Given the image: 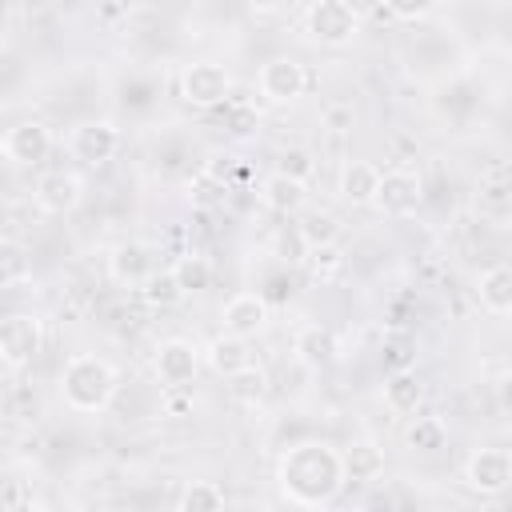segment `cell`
I'll use <instances>...</instances> for the list:
<instances>
[{"label": "cell", "mask_w": 512, "mask_h": 512, "mask_svg": "<svg viewBox=\"0 0 512 512\" xmlns=\"http://www.w3.org/2000/svg\"><path fill=\"white\" fill-rule=\"evenodd\" d=\"M340 268H344V256H340V248H336V244L308 248V272H312L316 280H332Z\"/></svg>", "instance_id": "obj_30"}, {"label": "cell", "mask_w": 512, "mask_h": 512, "mask_svg": "<svg viewBox=\"0 0 512 512\" xmlns=\"http://www.w3.org/2000/svg\"><path fill=\"white\" fill-rule=\"evenodd\" d=\"M8 160V152H4V132H0V164Z\"/></svg>", "instance_id": "obj_35"}, {"label": "cell", "mask_w": 512, "mask_h": 512, "mask_svg": "<svg viewBox=\"0 0 512 512\" xmlns=\"http://www.w3.org/2000/svg\"><path fill=\"white\" fill-rule=\"evenodd\" d=\"M168 272L176 276V284H180L184 296L204 292V288L212 284V264H208V256H200V252H184V256H176V264H172Z\"/></svg>", "instance_id": "obj_26"}, {"label": "cell", "mask_w": 512, "mask_h": 512, "mask_svg": "<svg viewBox=\"0 0 512 512\" xmlns=\"http://www.w3.org/2000/svg\"><path fill=\"white\" fill-rule=\"evenodd\" d=\"M364 512H396V500H392L388 492H372V496L364 500Z\"/></svg>", "instance_id": "obj_33"}, {"label": "cell", "mask_w": 512, "mask_h": 512, "mask_svg": "<svg viewBox=\"0 0 512 512\" xmlns=\"http://www.w3.org/2000/svg\"><path fill=\"white\" fill-rule=\"evenodd\" d=\"M220 320H224V332L228 336L248 340L256 332H264V324H268V300L260 292H236V296L224 300Z\"/></svg>", "instance_id": "obj_14"}, {"label": "cell", "mask_w": 512, "mask_h": 512, "mask_svg": "<svg viewBox=\"0 0 512 512\" xmlns=\"http://www.w3.org/2000/svg\"><path fill=\"white\" fill-rule=\"evenodd\" d=\"M424 404V380L412 368H392L384 380V408L396 416H412Z\"/></svg>", "instance_id": "obj_19"}, {"label": "cell", "mask_w": 512, "mask_h": 512, "mask_svg": "<svg viewBox=\"0 0 512 512\" xmlns=\"http://www.w3.org/2000/svg\"><path fill=\"white\" fill-rule=\"evenodd\" d=\"M4 152H8L12 164H24V168L40 164V160L52 152V132H48V124H44V120H20V124H12V128L4 132Z\"/></svg>", "instance_id": "obj_13"}, {"label": "cell", "mask_w": 512, "mask_h": 512, "mask_svg": "<svg viewBox=\"0 0 512 512\" xmlns=\"http://www.w3.org/2000/svg\"><path fill=\"white\" fill-rule=\"evenodd\" d=\"M156 272H160L156 268V248L144 244V240H124L108 252V276L120 288H144Z\"/></svg>", "instance_id": "obj_10"}, {"label": "cell", "mask_w": 512, "mask_h": 512, "mask_svg": "<svg viewBox=\"0 0 512 512\" xmlns=\"http://www.w3.org/2000/svg\"><path fill=\"white\" fill-rule=\"evenodd\" d=\"M44 348V320L36 312H8L0 316V368L24 372Z\"/></svg>", "instance_id": "obj_4"}, {"label": "cell", "mask_w": 512, "mask_h": 512, "mask_svg": "<svg viewBox=\"0 0 512 512\" xmlns=\"http://www.w3.org/2000/svg\"><path fill=\"white\" fill-rule=\"evenodd\" d=\"M4 512H48L40 500H16V504H8Z\"/></svg>", "instance_id": "obj_34"}, {"label": "cell", "mask_w": 512, "mask_h": 512, "mask_svg": "<svg viewBox=\"0 0 512 512\" xmlns=\"http://www.w3.org/2000/svg\"><path fill=\"white\" fill-rule=\"evenodd\" d=\"M344 480H380L384 476V448L372 440H356L340 452Z\"/></svg>", "instance_id": "obj_22"}, {"label": "cell", "mask_w": 512, "mask_h": 512, "mask_svg": "<svg viewBox=\"0 0 512 512\" xmlns=\"http://www.w3.org/2000/svg\"><path fill=\"white\" fill-rule=\"evenodd\" d=\"M140 296H144L152 308H176V304L184 300V292H180V284H176V276H172L168 268H160V272L140 288Z\"/></svg>", "instance_id": "obj_28"}, {"label": "cell", "mask_w": 512, "mask_h": 512, "mask_svg": "<svg viewBox=\"0 0 512 512\" xmlns=\"http://www.w3.org/2000/svg\"><path fill=\"white\" fill-rule=\"evenodd\" d=\"M420 204H424V180H420V172H412V168H388V172H380L376 192H372V208L380 216L404 220V216H416Z\"/></svg>", "instance_id": "obj_6"}, {"label": "cell", "mask_w": 512, "mask_h": 512, "mask_svg": "<svg viewBox=\"0 0 512 512\" xmlns=\"http://www.w3.org/2000/svg\"><path fill=\"white\" fill-rule=\"evenodd\" d=\"M400 440H404V448H412V452H440V448L448 444V424H444L440 416H412V420L404 424Z\"/></svg>", "instance_id": "obj_23"}, {"label": "cell", "mask_w": 512, "mask_h": 512, "mask_svg": "<svg viewBox=\"0 0 512 512\" xmlns=\"http://www.w3.org/2000/svg\"><path fill=\"white\" fill-rule=\"evenodd\" d=\"M32 280V256L20 240L0 236V288H16Z\"/></svg>", "instance_id": "obj_24"}, {"label": "cell", "mask_w": 512, "mask_h": 512, "mask_svg": "<svg viewBox=\"0 0 512 512\" xmlns=\"http://www.w3.org/2000/svg\"><path fill=\"white\" fill-rule=\"evenodd\" d=\"M200 348L192 344V340H184V336H168V340H160L156 344V352H152V372H156V380L164 384V388H188L192 380H196V372H200Z\"/></svg>", "instance_id": "obj_7"}, {"label": "cell", "mask_w": 512, "mask_h": 512, "mask_svg": "<svg viewBox=\"0 0 512 512\" xmlns=\"http://www.w3.org/2000/svg\"><path fill=\"white\" fill-rule=\"evenodd\" d=\"M260 200H264V208L288 216V212H300V208H304L308 184H304V180H292V176H284V172H268V176L260 180Z\"/></svg>", "instance_id": "obj_20"}, {"label": "cell", "mask_w": 512, "mask_h": 512, "mask_svg": "<svg viewBox=\"0 0 512 512\" xmlns=\"http://www.w3.org/2000/svg\"><path fill=\"white\" fill-rule=\"evenodd\" d=\"M228 392H232L240 404H256V400H264V392H268V376H264V368H260V364H248L244 372H236V376L228 380Z\"/></svg>", "instance_id": "obj_29"}, {"label": "cell", "mask_w": 512, "mask_h": 512, "mask_svg": "<svg viewBox=\"0 0 512 512\" xmlns=\"http://www.w3.org/2000/svg\"><path fill=\"white\" fill-rule=\"evenodd\" d=\"M292 352L304 368H328L336 356H340V344L332 336V328L324 324H300L296 336H292Z\"/></svg>", "instance_id": "obj_15"}, {"label": "cell", "mask_w": 512, "mask_h": 512, "mask_svg": "<svg viewBox=\"0 0 512 512\" xmlns=\"http://www.w3.org/2000/svg\"><path fill=\"white\" fill-rule=\"evenodd\" d=\"M376 180H380V168H376V164H368V160H348V164L340 168L336 192H340V200H348L352 208H364V204H372Z\"/></svg>", "instance_id": "obj_21"}, {"label": "cell", "mask_w": 512, "mask_h": 512, "mask_svg": "<svg viewBox=\"0 0 512 512\" xmlns=\"http://www.w3.org/2000/svg\"><path fill=\"white\" fill-rule=\"evenodd\" d=\"M120 392V372L96 356V352H76L64 360L60 368V400L64 408L80 412V416H96L104 412Z\"/></svg>", "instance_id": "obj_2"}, {"label": "cell", "mask_w": 512, "mask_h": 512, "mask_svg": "<svg viewBox=\"0 0 512 512\" xmlns=\"http://www.w3.org/2000/svg\"><path fill=\"white\" fill-rule=\"evenodd\" d=\"M276 484L280 496L296 508H324L344 488V464L340 448L328 440H300L280 452L276 460Z\"/></svg>", "instance_id": "obj_1"}, {"label": "cell", "mask_w": 512, "mask_h": 512, "mask_svg": "<svg viewBox=\"0 0 512 512\" xmlns=\"http://www.w3.org/2000/svg\"><path fill=\"white\" fill-rule=\"evenodd\" d=\"M68 152L80 164H108L120 152V128L112 120H80L68 136Z\"/></svg>", "instance_id": "obj_12"}, {"label": "cell", "mask_w": 512, "mask_h": 512, "mask_svg": "<svg viewBox=\"0 0 512 512\" xmlns=\"http://www.w3.org/2000/svg\"><path fill=\"white\" fill-rule=\"evenodd\" d=\"M200 356H204V364H208L216 376H224V380H232L236 372H244V368L252 364V348H248V340L228 336V332L212 336V340L200 348Z\"/></svg>", "instance_id": "obj_16"}, {"label": "cell", "mask_w": 512, "mask_h": 512, "mask_svg": "<svg viewBox=\"0 0 512 512\" xmlns=\"http://www.w3.org/2000/svg\"><path fill=\"white\" fill-rule=\"evenodd\" d=\"M176 512H224V488L216 480H192L180 492V508Z\"/></svg>", "instance_id": "obj_27"}, {"label": "cell", "mask_w": 512, "mask_h": 512, "mask_svg": "<svg viewBox=\"0 0 512 512\" xmlns=\"http://www.w3.org/2000/svg\"><path fill=\"white\" fill-rule=\"evenodd\" d=\"M32 200H36L40 212H48V216H64V212H72V208L84 200V180H80L72 168H48V172L36 176V184H32Z\"/></svg>", "instance_id": "obj_9"}, {"label": "cell", "mask_w": 512, "mask_h": 512, "mask_svg": "<svg viewBox=\"0 0 512 512\" xmlns=\"http://www.w3.org/2000/svg\"><path fill=\"white\" fill-rule=\"evenodd\" d=\"M312 156L304 152V148H284L280 152V168L276 172H284V176H292V180H304L308 184V176H312Z\"/></svg>", "instance_id": "obj_31"}, {"label": "cell", "mask_w": 512, "mask_h": 512, "mask_svg": "<svg viewBox=\"0 0 512 512\" xmlns=\"http://www.w3.org/2000/svg\"><path fill=\"white\" fill-rule=\"evenodd\" d=\"M304 32L312 44L348 48L360 36V8H352L348 0H312L304 8Z\"/></svg>", "instance_id": "obj_3"}, {"label": "cell", "mask_w": 512, "mask_h": 512, "mask_svg": "<svg viewBox=\"0 0 512 512\" xmlns=\"http://www.w3.org/2000/svg\"><path fill=\"white\" fill-rule=\"evenodd\" d=\"M256 88L268 104H292L304 96L308 88V72L296 56H268L260 64V76H256Z\"/></svg>", "instance_id": "obj_8"}, {"label": "cell", "mask_w": 512, "mask_h": 512, "mask_svg": "<svg viewBox=\"0 0 512 512\" xmlns=\"http://www.w3.org/2000/svg\"><path fill=\"white\" fill-rule=\"evenodd\" d=\"M296 236H300V244H304V248L336 244V240H340V220H336L332 212H324V208L304 212V216H300V224H296Z\"/></svg>", "instance_id": "obj_25"}, {"label": "cell", "mask_w": 512, "mask_h": 512, "mask_svg": "<svg viewBox=\"0 0 512 512\" xmlns=\"http://www.w3.org/2000/svg\"><path fill=\"white\" fill-rule=\"evenodd\" d=\"M180 96L192 108H220L232 100V72L216 60H192L180 72Z\"/></svg>", "instance_id": "obj_5"}, {"label": "cell", "mask_w": 512, "mask_h": 512, "mask_svg": "<svg viewBox=\"0 0 512 512\" xmlns=\"http://www.w3.org/2000/svg\"><path fill=\"white\" fill-rule=\"evenodd\" d=\"M476 212H480V220H488V224H496V228H508V216H512V188H508L504 168H496V172H488V176L480 180V188H476Z\"/></svg>", "instance_id": "obj_17"}, {"label": "cell", "mask_w": 512, "mask_h": 512, "mask_svg": "<svg viewBox=\"0 0 512 512\" xmlns=\"http://www.w3.org/2000/svg\"><path fill=\"white\" fill-rule=\"evenodd\" d=\"M164 408H168L172 416L188 412V408H192V396H188V388H164Z\"/></svg>", "instance_id": "obj_32"}, {"label": "cell", "mask_w": 512, "mask_h": 512, "mask_svg": "<svg viewBox=\"0 0 512 512\" xmlns=\"http://www.w3.org/2000/svg\"><path fill=\"white\" fill-rule=\"evenodd\" d=\"M464 484L480 496H500L512 484V456L504 448H476L464 460Z\"/></svg>", "instance_id": "obj_11"}, {"label": "cell", "mask_w": 512, "mask_h": 512, "mask_svg": "<svg viewBox=\"0 0 512 512\" xmlns=\"http://www.w3.org/2000/svg\"><path fill=\"white\" fill-rule=\"evenodd\" d=\"M476 300L496 320H504L512 312V272H508V264H488L476 276Z\"/></svg>", "instance_id": "obj_18"}]
</instances>
